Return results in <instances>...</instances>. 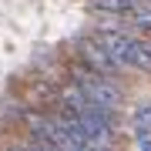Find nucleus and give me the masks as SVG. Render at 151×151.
I'll return each instance as SVG.
<instances>
[{
	"label": "nucleus",
	"instance_id": "39448f33",
	"mask_svg": "<svg viewBox=\"0 0 151 151\" xmlns=\"http://www.w3.org/2000/svg\"><path fill=\"white\" fill-rule=\"evenodd\" d=\"M134 124H138V131H148L151 128V104H145V108L134 114Z\"/></svg>",
	"mask_w": 151,
	"mask_h": 151
},
{
	"label": "nucleus",
	"instance_id": "f03ea898",
	"mask_svg": "<svg viewBox=\"0 0 151 151\" xmlns=\"http://www.w3.org/2000/svg\"><path fill=\"white\" fill-rule=\"evenodd\" d=\"M70 74H74V84L81 87V91L91 97L94 104H101V108H111V111H118L121 104H124V91H121V84L114 81L111 74H97V70L84 67L81 60H77V67L70 70Z\"/></svg>",
	"mask_w": 151,
	"mask_h": 151
},
{
	"label": "nucleus",
	"instance_id": "20e7f679",
	"mask_svg": "<svg viewBox=\"0 0 151 151\" xmlns=\"http://www.w3.org/2000/svg\"><path fill=\"white\" fill-rule=\"evenodd\" d=\"M141 4V0H91V7L94 10H101V14H131L134 7Z\"/></svg>",
	"mask_w": 151,
	"mask_h": 151
},
{
	"label": "nucleus",
	"instance_id": "f257e3e1",
	"mask_svg": "<svg viewBox=\"0 0 151 151\" xmlns=\"http://www.w3.org/2000/svg\"><path fill=\"white\" fill-rule=\"evenodd\" d=\"M104 47L111 50V57L131 70H141V74H151V37H141L138 30L131 27H97Z\"/></svg>",
	"mask_w": 151,
	"mask_h": 151
},
{
	"label": "nucleus",
	"instance_id": "7ed1b4c3",
	"mask_svg": "<svg viewBox=\"0 0 151 151\" xmlns=\"http://www.w3.org/2000/svg\"><path fill=\"white\" fill-rule=\"evenodd\" d=\"M74 50H77V60H81L84 67L97 70V74H111V77H114V74L121 70V64L111 57V50L104 47L101 34H87V37H77Z\"/></svg>",
	"mask_w": 151,
	"mask_h": 151
}]
</instances>
